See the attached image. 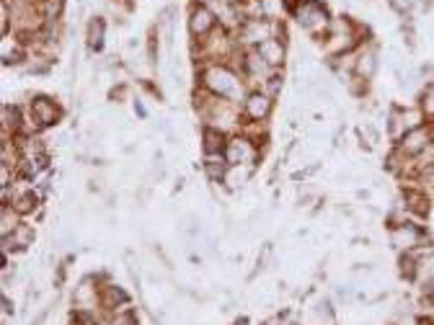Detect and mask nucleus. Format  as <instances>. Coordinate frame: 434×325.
Listing matches in <instances>:
<instances>
[{
  "label": "nucleus",
  "mask_w": 434,
  "mask_h": 325,
  "mask_svg": "<svg viewBox=\"0 0 434 325\" xmlns=\"http://www.w3.org/2000/svg\"><path fill=\"white\" fill-rule=\"evenodd\" d=\"M357 44H359V29H357L354 23L349 21L346 16L331 18L328 29H326V42H323L326 52L334 57H341L346 52H352Z\"/></svg>",
  "instance_id": "obj_1"
},
{
  "label": "nucleus",
  "mask_w": 434,
  "mask_h": 325,
  "mask_svg": "<svg viewBox=\"0 0 434 325\" xmlns=\"http://www.w3.org/2000/svg\"><path fill=\"white\" fill-rule=\"evenodd\" d=\"M202 83H204V90H210L212 96H220V99H228V101L241 99V78L228 65L207 68L202 73Z\"/></svg>",
  "instance_id": "obj_2"
},
{
  "label": "nucleus",
  "mask_w": 434,
  "mask_h": 325,
  "mask_svg": "<svg viewBox=\"0 0 434 325\" xmlns=\"http://www.w3.org/2000/svg\"><path fill=\"white\" fill-rule=\"evenodd\" d=\"M295 18L300 23L302 29H308V31H318V29H328V11H326V5L318 3V0H300V5L295 8Z\"/></svg>",
  "instance_id": "obj_3"
},
{
  "label": "nucleus",
  "mask_w": 434,
  "mask_h": 325,
  "mask_svg": "<svg viewBox=\"0 0 434 325\" xmlns=\"http://www.w3.org/2000/svg\"><path fill=\"white\" fill-rule=\"evenodd\" d=\"M279 31V23L269 21V18H251V21H243L241 23V42L243 44H254V47H261L264 42L269 39H277Z\"/></svg>",
  "instance_id": "obj_4"
},
{
  "label": "nucleus",
  "mask_w": 434,
  "mask_h": 325,
  "mask_svg": "<svg viewBox=\"0 0 434 325\" xmlns=\"http://www.w3.org/2000/svg\"><path fill=\"white\" fill-rule=\"evenodd\" d=\"M424 116L422 109H396L390 114V137L398 142L401 137H406L409 132L424 127Z\"/></svg>",
  "instance_id": "obj_5"
},
{
  "label": "nucleus",
  "mask_w": 434,
  "mask_h": 325,
  "mask_svg": "<svg viewBox=\"0 0 434 325\" xmlns=\"http://www.w3.org/2000/svg\"><path fill=\"white\" fill-rule=\"evenodd\" d=\"M429 145H434V129L432 127H419V129H413V132L398 140V153L403 157H416L422 155Z\"/></svg>",
  "instance_id": "obj_6"
},
{
  "label": "nucleus",
  "mask_w": 434,
  "mask_h": 325,
  "mask_svg": "<svg viewBox=\"0 0 434 325\" xmlns=\"http://www.w3.org/2000/svg\"><path fill=\"white\" fill-rule=\"evenodd\" d=\"M422 230L419 227H413V224L409 222H401L393 227V233H390V243L398 248V250H406V253H411V250H416V248L422 246Z\"/></svg>",
  "instance_id": "obj_7"
},
{
  "label": "nucleus",
  "mask_w": 434,
  "mask_h": 325,
  "mask_svg": "<svg viewBox=\"0 0 434 325\" xmlns=\"http://www.w3.org/2000/svg\"><path fill=\"white\" fill-rule=\"evenodd\" d=\"M60 119V106L55 101H49L45 96L32 101V122L34 127H52Z\"/></svg>",
  "instance_id": "obj_8"
},
{
  "label": "nucleus",
  "mask_w": 434,
  "mask_h": 325,
  "mask_svg": "<svg viewBox=\"0 0 434 325\" xmlns=\"http://www.w3.org/2000/svg\"><path fill=\"white\" fill-rule=\"evenodd\" d=\"M217 23V18H215V13L207 8V5H194L189 13V31L191 36H200V39H204V36L210 34L212 29H217L215 26Z\"/></svg>",
  "instance_id": "obj_9"
},
{
  "label": "nucleus",
  "mask_w": 434,
  "mask_h": 325,
  "mask_svg": "<svg viewBox=\"0 0 434 325\" xmlns=\"http://www.w3.org/2000/svg\"><path fill=\"white\" fill-rule=\"evenodd\" d=\"M243 112L248 119H254V122H264L272 112V96H267L264 90H254V93H248L243 101Z\"/></svg>",
  "instance_id": "obj_10"
},
{
  "label": "nucleus",
  "mask_w": 434,
  "mask_h": 325,
  "mask_svg": "<svg viewBox=\"0 0 434 325\" xmlns=\"http://www.w3.org/2000/svg\"><path fill=\"white\" fill-rule=\"evenodd\" d=\"M202 52L207 57H215V60H223L230 55V39L223 29H212L210 34L202 39Z\"/></svg>",
  "instance_id": "obj_11"
},
{
  "label": "nucleus",
  "mask_w": 434,
  "mask_h": 325,
  "mask_svg": "<svg viewBox=\"0 0 434 325\" xmlns=\"http://www.w3.org/2000/svg\"><path fill=\"white\" fill-rule=\"evenodd\" d=\"M225 157H228V163H233V166L251 163V160H254V147H251V142H248L245 137H235V140H230L228 147H225Z\"/></svg>",
  "instance_id": "obj_12"
},
{
  "label": "nucleus",
  "mask_w": 434,
  "mask_h": 325,
  "mask_svg": "<svg viewBox=\"0 0 434 325\" xmlns=\"http://www.w3.org/2000/svg\"><path fill=\"white\" fill-rule=\"evenodd\" d=\"M378 70V52L375 47H365L354 60V75L362 80H370Z\"/></svg>",
  "instance_id": "obj_13"
},
{
  "label": "nucleus",
  "mask_w": 434,
  "mask_h": 325,
  "mask_svg": "<svg viewBox=\"0 0 434 325\" xmlns=\"http://www.w3.org/2000/svg\"><path fill=\"white\" fill-rule=\"evenodd\" d=\"M258 55L269 62V68H277L285 62V39H269L261 47H256Z\"/></svg>",
  "instance_id": "obj_14"
},
{
  "label": "nucleus",
  "mask_w": 434,
  "mask_h": 325,
  "mask_svg": "<svg viewBox=\"0 0 434 325\" xmlns=\"http://www.w3.org/2000/svg\"><path fill=\"white\" fill-rule=\"evenodd\" d=\"M243 70H245V75H251V78H267L269 62L258 55V49H251V52L243 55Z\"/></svg>",
  "instance_id": "obj_15"
},
{
  "label": "nucleus",
  "mask_w": 434,
  "mask_h": 325,
  "mask_svg": "<svg viewBox=\"0 0 434 325\" xmlns=\"http://www.w3.org/2000/svg\"><path fill=\"white\" fill-rule=\"evenodd\" d=\"M202 147H204L207 155H220V153H225L228 142H225V137L220 129L210 127V129H204V135H202Z\"/></svg>",
  "instance_id": "obj_16"
},
{
  "label": "nucleus",
  "mask_w": 434,
  "mask_h": 325,
  "mask_svg": "<svg viewBox=\"0 0 434 325\" xmlns=\"http://www.w3.org/2000/svg\"><path fill=\"white\" fill-rule=\"evenodd\" d=\"M403 202H406V209L413 214H429V199H426V194L424 191H416V189H409L403 191Z\"/></svg>",
  "instance_id": "obj_17"
},
{
  "label": "nucleus",
  "mask_w": 434,
  "mask_h": 325,
  "mask_svg": "<svg viewBox=\"0 0 434 325\" xmlns=\"http://www.w3.org/2000/svg\"><path fill=\"white\" fill-rule=\"evenodd\" d=\"M5 248H29L34 243V230L29 224H19L8 237H3Z\"/></svg>",
  "instance_id": "obj_18"
},
{
  "label": "nucleus",
  "mask_w": 434,
  "mask_h": 325,
  "mask_svg": "<svg viewBox=\"0 0 434 325\" xmlns=\"http://www.w3.org/2000/svg\"><path fill=\"white\" fill-rule=\"evenodd\" d=\"M251 163H241V166H230L228 173H225V183L230 186V189H238V186H243L245 181L251 179Z\"/></svg>",
  "instance_id": "obj_19"
},
{
  "label": "nucleus",
  "mask_w": 434,
  "mask_h": 325,
  "mask_svg": "<svg viewBox=\"0 0 434 325\" xmlns=\"http://www.w3.org/2000/svg\"><path fill=\"white\" fill-rule=\"evenodd\" d=\"M11 129L13 132L21 129V112L16 106H3V135H5V142L11 137Z\"/></svg>",
  "instance_id": "obj_20"
},
{
  "label": "nucleus",
  "mask_w": 434,
  "mask_h": 325,
  "mask_svg": "<svg viewBox=\"0 0 434 325\" xmlns=\"http://www.w3.org/2000/svg\"><path fill=\"white\" fill-rule=\"evenodd\" d=\"M104 31H106V23H104V18H91L88 23V47L91 49H96L99 52L101 47H104Z\"/></svg>",
  "instance_id": "obj_21"
},
{
  "label": "nucleus",
  "mask_w": 434,
  "mask_h": 325,
  "mask_svg": "<svg viewBox=\"0 0 434 325\" xmlns=\"http://www.w3.org/2000/svg\"><path fill=\"white\" fill-rule=\"evenodd\" d=\"M36 202H39V199H36L34 191H21V194H16L8 204H13V209H16L19 214H29V212H34Z\"/></svg>",
  "instance_id": "obj_22"
},
{
  "label": "nucleus",
  "mask_w": 434,
  "mask_h": 325,
  "mask_svg": "<svg viewBox=\"0 0 434 325\" xmlns=\"http://www.w3.org/2000/svg\"><path fill=\"white\" fill-rule=\"evenodd\" d=\"M16 209L13 207H8V204H3V212H0V233H3V237H8L19 227V222H16Z\"/></svg>",
  "instance_id": "obj_23"
},
{
  "label": "nucleus",
  "mask_w": 434,
  "mask_h": 325,
  "mask_svg": "<svg viewBox=\"0 0 434 325\" xmlns=\"http://www.w3.org/2000/svg\"><path fill=\"white\" fill-rule=\"evenodd\" d=\"M101 302H104V307H117V304L127 302V294H124L119 287H104Z\"/></svg>",
  "instance_id": "obj_24"
},
{
  "label": "nucleus",
  "mask_w": 434,
  "mask_h": 325,
  "mask_svg": "<svg viewBox=\"0 0 434 325\" xmlns=\"http://www.w3.org/2000/svg\"><path fill=\"white\" fill-rule=\"evenodd\" d=\"M39 8H42L47 21H57L60 13H62V8H65V0H42Z\"/></svg>",
  "instance_id": "obj_25"
},
{
  "label": "nucleus",
  "mask_w": 434,
  "mask_h": 325,
  "mask_svg": "<svg viewBox=\"0 0 434 325\" xmlns=\"http://www.w3.org/2000/svg\"><path fill=\"white\" fill-rule=\"evenodd\" d=\"M204 170H207V176L212 181H223L225 173H228V166H225L223 160H215V155H210V160L204 163Z\"/></svg>",
  "instance_id": "obj_26"
},
{
  "label": "nucleus",
  "mask_w": 434,
  "mask_h": 325,
  "mask_svg": "<svg viewBox=\"0 0 434 325\" xmlns=\"http://www.w3.org/2000/svg\"><path fill=\"white\" fill-rule=\"evenodd\" d=\"M419 109L426 119H434V83H429L422 93V103H419Z\"/></svg>",
  "instance_id": "obj_27"
},
{
  "label": "nucleus",
  "mask_w": 434,
  "mask_h": 325,
  "mask_svg": "<svg viewBox=\"0 0 434 325\" xmlns=\"http://www.w3.org/2000/svg\"><path fill=\"white\" fill-rule=\"evenodd\" d=\"M261 83H264V93L274 99L279 93V88H282V75H279V73H272V75H267V80H261Z\"/></svg>",
  "instance_id": "obj_28"
},
{
  "label": "nucleus",
  "mask_w": 434,
  "mask_h": 325,
  "mask_svg": "<svg viewBox=\"0 0 434 325\" xmlns=\"http://www.w3.org/2000/svg\"><path fill=\"white\" fill-rule=\"evenodd\" d=\"M112 325H134V315L132 313H119L112 320Z\"/></svg>",
  "instance_id": "obj_29"
},
{
  "label": "nucleus",
  "mask_w": 434,
  "mask_h": 325,
  "mask_svg": "<svg viewBox=\"0 0 434 325\" xmlns=\"http://www.w3.org/2000/svg\"><path fill=\"white\" fill-rule=\"evenodd\" d=\"M134 112L140 114V116H145V106H143L140 101H137V103H134Z\"/></svg>",
  "instance_id": "obj_30"
}]
</instances>
